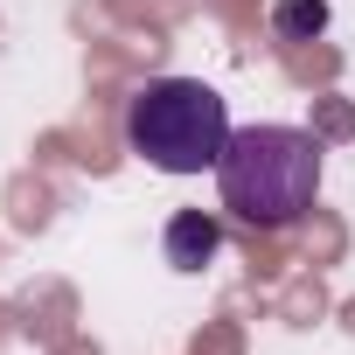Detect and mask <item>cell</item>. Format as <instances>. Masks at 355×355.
<instances>
[{
  "instance_id": "6da1fadb",
  "label": "cell",
  "mask_w": 355,
  "mask_h": 355,
  "mask_svg": "<svg viewBox=\"0 0 355 355\" xmlns=\"http://www.w3.org/2000/svg\"><path fill=\"white\" fill-rule=\"evenodd\" d=\"M216 189L251 230H286L320 196V139L306 125H237L216 160Z\"/></svg>"
},
{
  "instance_id": "7a4b0ae2",
  "label": "cell",
  "mask_w": 355,
  "mask_h": 355,
  "mask_svg": "<svg viewBox=\"0 0 355 355\" xmlns=\"http://www.w3.org/2000/svg\"><path fill=\"white\" fill-rule=\"evenodd\" d=\"M230 105L202 77H153L125 105V146L160 174H202L230 146Z\"/></svg>"
},
{
  "instance_id": "3957f363",
  "label": "cell",
  "mask_w": 355,
  "mask_h": 355,
  "mask_svg": "<svg viewBox=\"0 0 355 355\" xmlns=\"http://www.w3.org/2000/svg\"><path fill=\"white\" fill-rule=\"evenodd\" d=\"M160 251H167L174 272H202V265H216V251H223V223H216L209 209H174Z\"/></svg>"
},
{
  "instance_id": "277c9868",
  "label": "cell",
  "mask_w": 355,
  "mask_h": 355,
  "mask_svg": "<svg viewBox=\"0 0 355 355\" xmlns=\"http://www.w3.org/2000/svg\"><path fill=\"white\" fill-rule=\"evenodd\" d=\"M272 28L286 42H313L327 28V0H272Z\"/></svg>"
}]
</instances>
